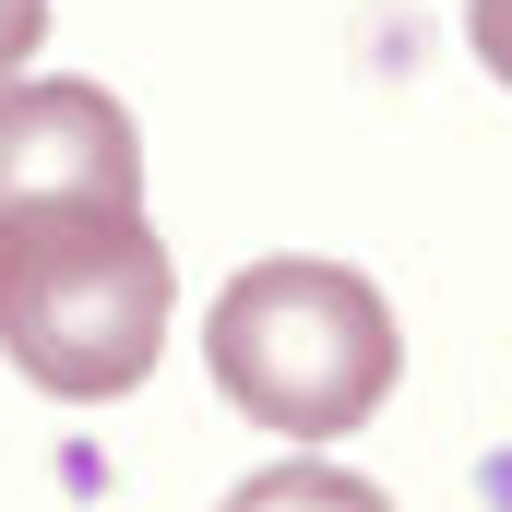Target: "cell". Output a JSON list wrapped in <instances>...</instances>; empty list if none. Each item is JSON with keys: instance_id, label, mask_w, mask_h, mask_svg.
<instances>
[{"instance_id": "277c9868", "label": "cell", "mask_w": 512, "mask_h": 512, "mask_svg": "<svg viewBox=\"0 0 512 512\" xmlns=\"http://www.w3.org/2000/svg\"><path fill=\"white\" fill-rule=\"evenodd\" d=\"M227 512H393V501L346 465H262V477L227 489Z\"/></svg>"}, {"instance_id": "7a4b0ae2", "label": "cell", "mask_w": 512, "mask_h": 512, "mask_svg": "<svg viewBox=\"0 0 512 512\" xmlns=\"http://www.w3.org/2000/svg\"><path fill=\"white\" fill-rule=\"evenodd\" d=\"M203 358H215V393L286 429V441H346L382 417L393 370H405V334H393L382 286L358 262H310L274 251L251 274H227L215 322H203Z\"/></svg>"}, {"instance_id": "6da1fadb", "label": "cell", "mask_w": 512, "mask_h": 512, "mask_svg": "<svg viewBox=\"0 0 512 512\" xmlns=\"http://www.w3.org/2000/svg\"><path fill=\"white\" fill-rule=\"evenodd\" d=\"M167 239L143 227V191L108 203H36L0 215V358L60 405H120L167 358Z\"/></svg>"}, {"instance_id": "5b68a950", "label": "cell", "mask_w": 512, "mask_h": 512, "mask_svg": "<svg viewBox=\"0 0 512 512\" xmlns=\"http://www.w3.org/2000/svg\"><path fill=\"white\" fill-rule=\"evenodd\" d=\"M36 36H48V0H0V84L36 60Z\"/></svg>"}, {"instance_id": "8992f818", "label": "cell", "mask_w": 512, "mask_h": 512, "mask_svg": "<svg viewBox=\"0 0 512 512\" xmlns=\"http://www.w3.org/2000/svg\"><path fill=\"white\" fill-rule=\"evenodd\" d=\"M465 36H477V60L512 84V0H465Z\"/></svg>"}, {"instance_id": "3957f363", "label": "cell", "mask_w": 512, "mask_h": 512, "mask_svg": "<svg viewBox=\"0 0 512 512\" xmlns=\"http://www.w3.org/2000/svg\"><path fill=\"white\" fill-rule=\"evenodd\" d=\"M143 191V143L131 108L84 72H12L0 84V215H36V203H108Z\"/></svg>"}]
</instances>
